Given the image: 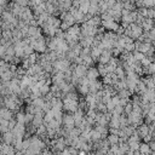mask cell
<instances>
[{"instance_id": "6da1fadb", "label": "cell", "mask_w": 155, "mask_h": 155, "mask_svg": "<svg viewBox=\"0 0 155 155\" xmlns=\"http://www.w3.org/2000/svg\"><path fill=\"white\" fill-rule=\"evenodd\" d=\"M154 27H155V21L153 18H145L144 22L142 23V28L143 30H145V33H149Z\"/></svg>"}, {"instance_id": "7a4b0ae2", "label": "cell", "mask_w": 155, "mask_h": 155, "mask_svg": "<svg viewBox=\"0 0 155 155\" xmlns=\"http://www.w3.org/2000/svg\"><path fill=\"white\" fill-rule=\"evenodd\" d=\"M99 71H98V68H93L91 67L88 70H87V74H86V78L90 80V81H93V80H97V78L99 76Z\"/></svg>"}, {"instance_id": "3957f363", "label": "cell", "mask_w": 155, "mask_h": 155, "mask_svg": "<svg viewBox=\"0 0 155 155\" xmlns=\"http://www.w3.org/2000/svg\"><path fill=\"white\" fill-rule=\"evenodd\" d=\"M108 142H109L110 144H113V145H116V143L119 142V136H116V134H110V136L108 137Z\"/></svg>"}, {"instance_id": "277c9868", "label": "cell", "mask_w": 155, "mask_h": 155, "mask_svg": "<svg viewBox=\"0 0 155 155\" xmlns=\"http://www.w3.org/2000/svg\"><path fill=\"white\" fill-rule=\"evenodd\" d=\"M137 11H138V15H140V16L144 17V18H148V8H147V7L137 8Z\"/></svg>"}, {"instance_id": "5b68a950", "label": "cell", "mask_w": 155, "mask_h": 155, "mask_svg": "<svg viewBox=\"0 0 155 155\" xmlns=\"http://www.w3.org/2000/svg\"><path fill=\"white\" fill-rule=\"evenodd\" d=\"M140 153L142 154H144L145 153V155H148V153L150 151V148H149V145H147V144H140Z\"/></svg>"}, {"instance_id": "8992f818", "label": "cell", "mask_w": 155, "mask_h": 155, "mask_svg": "<svg viewBox=\"0 0 155 155\" xmlns=\"http://www.w3.org/2000/svg\"><path fill=\"white\" fill-rule=\"evenodd\" d=\"M41 1H42V2H47V0H41Z\"/></svg>"}, {"instance_id": "52a82bcc", "label": "cell", "mask_w": 155, "mask_h": 155, "mask_svg": "<svg viewBox=\"0 0 155 155\" xmlns=\"http://www.w3.org/2000/svg\"><path fill=\"white\" fill-rule=\"evenodd\" d=\"M61 1H63V2H65V1H69V0H61Z\"/></svg>"}]
</instances>
